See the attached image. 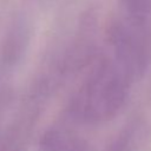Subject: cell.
Returning <instances> with one entry per match:
<instances>
[{
	"label": "cell",
	"instance_id": "cell-2",
	"mask_svg": "<svg viewBox=\"0 0 151 151\" xmlns=\"http://www.w3.org/2000/svg\"><path fill=\"white\" fill-rule=\"evenodd\" d=\"M125 93L123 74L112 64L103 63L85 84L79 97V110L91 119H107L119 110Z\"/></svg>",
	"mask_w": 151,
	"mask_h": 151
},
{
	"label": "cell",
	"instance_id": "cell-3",
	"mask_svg": "<svg viewBox=\"0 0 151 151\" xmlns=\"http://www.w3.org/2000/svg\"><path fill=\"white\" fill-rule=\"evenodd\" d=\"M120 4L132 7H142V8L151 9V0H120Z\"/></svg>",
	"mask_w": 151,
	"mask_h": 151
},
{
	"label": "cell",
	"instance_id": "cell-1",
	"mask_svg": "<svg viewBox=\"0 0 151 151\" xmlns=\"http://www.w3.org/2000/svg\"><path fill=\"white\" fill-rule=\"evenodd\" d=\"M112 44L129 73H143L151 63V11L122 7L113 25Z\"/></svg>",
	"mask_w": 151,
	"mask_h": 151
}]
</instances>
